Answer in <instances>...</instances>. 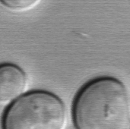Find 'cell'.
<instances>
[{"instance_id": "7a4b0ae2", "label": "cell", "mask_w": 130, "mask_h": 129, "mask_svg": "<svg viewBox=\"0 0 130 129\" xmlns=\"http://www.w3.org/2000/svg\"><path fill=\"white\" fill-rule=\"evenodd\" d=\"M66 108L56 94L46 90L27 93L8 105L2 129H65Z\"/></svg>"}, {"instance_id": "3957f363", "label": "cell", "mask_w": 130, "mask_h": 129, "mask_svg": "<svg viewBox=\"0 0 130 129\" xmlns=\"http://www.w3.org/2000/svg\"><path fill=\"white\" fill-rule=\"evenodd\" d=\"M28 85L26 73L14 64H2L0 67V102L8 106L25 94Z\"/></svg>"}, {"instance_id": "277c9868", "label": "cell", "mask_w": 130, "mask_h": 129, "mask_svg": "<svg viewBox=\"0 0 130 129\" xmlns=\"http://www.w3.org/2000/svg\"><path fill=\"white\" fill-rule=\"evenodd\" d=\"M41 0H1L8 9L15 12H25L35 8Z\"/></svg>"}, {"instance_id": "6da1fadb", "label": "cell", "mask_w": 130, "mask_h": 129, "mask_svg": "<svg viewBox=\"0 0 130 129\" xmlns=\"http://www.w3.org/2000/svg\"><path fill=\"white\" fill-rule=\"evenodd\" d=\"M77 129H130V97L125 84L112 77L88 83L73 106Z\"/></svg>"}]
</instances>
